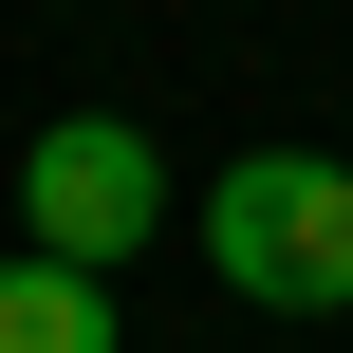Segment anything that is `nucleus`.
<instances>
[{
	"label": "nucleus",
	"mask_w": 353,
	"mask_h": 353,
	"mask_svg": "<svg viewBox=\"0 0 353 353\" xmlns=\"http://www.w3.org/2000/svg\"><path fill=\"white\" fill-rule=\"evenodd\" d=\"M186 223H205L223 298H261V316H353V168L335 149H242Z\"/></svg>",
	"instance_id": "obj_1"
},
{
	"label": "nucleus",
	"mask_w": 353,
	"mask_h": 353,
	"mask_svg": "<svg viewBox=\"0 0 353 353\" xmlns=\"http://www.w3.org/2000/svg\"><path fill=\"white\" fill-rule=\"evenodd\" d=\"M0 353H112V279H56V261H0Z\"/></svg>",
	"instance_id": "obj_3"
},
{
	"label": "nucleus",
	"mask_w": 353,
	"mask_h": 353,
	"mask_svg": "<svg viewBox=\"0 0 353 353\" xmlns=\"http://www.w3.org/2000/svg\"><path fill=\"white\" fill-rule=\"evenodd\" d=\"M168 242V149L130 130V112H56L37 149H19V261H56V279H130Z\"/></svg>",
	"instance_id": "obj_2"
}]
</instances>
